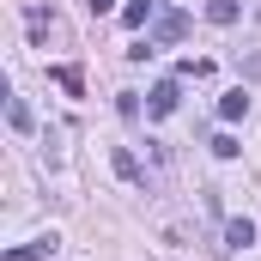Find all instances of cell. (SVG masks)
<instances>
[{
    "label": "cell",
    "mask_w": 261,
    "mask_h": 261,
    "mask_svg": "<svg viewBox=\"0 0 261 261\" xmlns=\"http://www.w3.org/2000/svg\"><path fill=\"white\" fill-rule=\"evenodd\" d=\"M182 37H189V12H176V6H164V12L152 18V31H146L152 49H176Z\"/></svg>",
    "instance_id": "cell-1"
},
{
    "label": "cell",
    "mask_w": 261,
    "mask_h": 261,
    "mask_svg": "<svg viewBox=\"0 0 261 261\" xmlns=\"http://www.w3.org/2000/svg\"><path fill=\"white\" fill-rule=\"evenodd\" d=\"M176 103H182V85H176V79H158V85H152V97H146V110H152V116H170Z\"/></svg>",
    "instance_id": "cell-2"
},
{
    "label": "cell",
    "mask_w": 261,
    "mask_h": 261,
    "mask_svg": "<svg viewBox=\"0 0 261 261\" xmlns=\"http://www.w3.org/2000/svg\"><path fill=\"white\" fill-rule=\"evenodd\" d=\"M152 18H158V0H128V6H122V24H128V31H146Z\"/></svg>",
    "instance_id": "cell-3"
},
{
    "label": "cell",
    "mask_w": 261,
    "mask_h": 261,
    "mask_svg": "<svg viewBox=\"0 0 261 261\" xmlns=\"http://www.w3.org/2000/svg\"><path fill=\"white\" fill-rule=\"evenodd\" d=\"M43 255H55V237H31V243L6 249V261H43Z\"/></svg>",
    "instance_id": "cell-4"
},
{
    "label": "cell",
    "mask_w": 261,
    "mask_h": 261,
    "mask_svg": "<svg viewBox=\"0 0 261 261\" xmlns=\"http://www.w3.org/2000/svg\"><path fill=\"white\" fill-rule=\"evenodd\" d=\"M55 85H61L67 97H85V73H79L73 61H67V67H55Z\"/></svg>",
    "instance_id": "cell-5"
},
{
    "label": "cell",
    "mask_w": 261,
    "mask_h": 261,
    "mask_svg": "<svg viewBox=\"0 0 261 261\" xmlns=\"http://www.w3.org/2000/svg\"><path fill=\"white\" fill-rule=\"evenodd\" d=\"M225 243H231V249H249V243H255V225H249V219H231V225H225Z\"/></svg>",
    "instance_id": "cell-6"
},
{
    "label": "cell",
    "mask_w": 261,
    "mask_h": 261,
    "mask_svg": "<svg viewBox=\"0 0 261 261\" xmlns=\"http://www.w3.org/2000/svg\"><path fill=\"white\" fill-rule=\"evenodd\" d=\"M206 18H213V24H237L243 6H237V0H206Z\"/></svg>",
    "instance_id": "cell-7"
},
{
    "label": "cell",
    "mask_w": 261,
    "mask_h": 261,
    "mask_svg": "<svg viewBox=\"0 0 261 261\" xmlns=\"http://www.w3.org/2000/svg\"><path fill=\"white\" fill-rule=\"evenodd\" d=\"M116 170H122V182H146V170H140V158L128 146H116Z\"/></svg>",
    "instance_id": "cell-8"
},
{
    "label": "cell",
    "mask_w": 261,
    "mask_h": 261,
    "mask_svg": "<svg viewBox=\"0 0 261 261\" xmlns=\"http://www.w3.org/2000/svg\"><path fill=\"white\" fill-rule=\"evenodd\" d=\"M219 116H225V122L249 116V97H243V91H225V97H219Z\"/></svg>",
    "instance_id": "cell-9"
},
{
    "label": "cell",
    "mask_w": 261,
    "mask_h": 261,
    "mask_svg": "<svg viewBox=\"0 0 261 261\" xmlns=\"http://www.w3.org/2000/svg\"><path fill=\"white\" fill-rule=\"evenodd\" d=\"M6 122H12L18 134L31 128V110H24V97H6Z\"/></svg>",
    "instance_id": "cell-10"
},
{
    "label": "cell",
    "mask_w": 261,
    "mask_h": 261,
    "mask_svg": "<svg viewBox=\"0 0 261 261\" xmlns=\"http://www.w3.org/2000/svg\"><path fill=\"white\" fill-rule=\"evenodd\" d=\"M91 12H116V0H91Z\"/></svg>",
    "instance_id": "cell-11"
}]
</instances>
